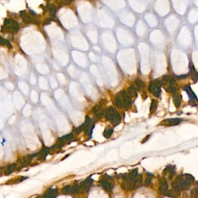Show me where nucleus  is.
Segmentation results:
<instances>
[{
  "label": "nucleus",
  "mask_w": 198,
  "mask_h": 198,
  "mask_svg": "<svg viewBox=\"0 0 198 198\" xmlns=\"http://www.w3.org/2000/svg\"><path fill=\"white\" fill-rule=\"evenodd\" d=\"M177 84L175 83V81L174 79L171 78L170 83H169V90L170 92L174 93L175 92L176 90H177Z\"/></svg>",
  "instance_id": "obj_21"
},
{
  "label": "nucleus",
  "mask_w": 198,
  "mask_h": 198,
  "mask_svg": "<svg viewBox=\"0 0 198 198\" xmlns=\"http://www.w3.org/2000/svg\"><path fill=\"white\" fill-rule=\"evenodd\" d=\"M182 121V119H166L161 122V124L163 126H175L178 125L180 124Z\"/></svg>",
  "instance_id": "obj_6"
},
{
  "label": "nucleus",
  "mask_w": 198,
  "mask_h": 198,
  "mask_svg": "<svg viewBox=\"0 0 198 198\" xmlns=\"http://www.w3.org/2000/svg\"><path fill=\"white\" fill-rule=\"evenodd\" d=\"M83 130H84V124H82L81 126L77 127L75 130V132L77 134H79Z\"/></svg>",
  "instance_id": "obj_34"
},
{
  "label": "nucleus",
  "mask_w": 198,
  "mask_h": 198,
  "mask_svg": "<svg viewBox=\"0 0 198 198\" xmlns=\"http://www.w3.org/2000/svg\"><path fill=\"white\" fill-rule=\"evenodd\" d=\"M81 185H74V186H73V194L74 193H78L80 192L81 189Z\"/></svg>",
  "instance_id": "obj_31"
},
{
  "label": "nucleus",
  "mask_w": 198,
  "mask_h": 198,
  "mask_svg": "<svg viewBox=\"0 0 198 198\" xmlns=\"http://www.w3.org/2000/svg\"><path fill=\"white\" fill-rule=\"evenodd\" d=\"M28 177H22V176H20V177H15L13 179H10L9 180L7 181L5 183L6 185H13V184H16L18 183H21V181H24L25 180H26V179H27Z\"/></svg>",
  "instance_id": "obj_13"
},
{
  "label": "nucleus",
  "mask_w": 198,
  "mask_h": 198,
  "mask_svg": "<svg viewBox=\"0 0 198 198\" xmlns=\"http://www.w3.org/2000/svg\"><path fill=\"white\" fill-rule=\"evenodd\" d=\"M84 124V131L86 134H90V133H92V131L93 130V127H91V124H92V119L87 116L86 117L85 122Z\"/></svg>",
  "instance_id": "obj_8"
},
{
  "label": "nucleus",
  "mask_w": 198,
  "mask_h": 198,
  "mask_svg": "<svg viewBox=\"0 0 198 198\" xmlns=\"http://www.w3.org/2000/svg\"><path fill=\"white\" fill-rule=\"evenodd\" d=\"M127 93L131 97H135L137 95V89L135 87L131 85L128 88Z\"/></svg>",
  "instance_id": "obj_20"
},
{
  "label": "nucleus",
  "mask_w": 198,
  "mask_h": 198,
  "mask_svg": "<svg viewBox=\"0 0 198 198\" xmlns=\"http://www.w3.org/2000/svg\"><path fill=\"white\" fill-rule=\"evenodd\" d=\"M20 15L21 16L22 20H23V21L25 24H29V23H35V24H38L39 23L37 19H35L33 17H31L30 16L27 15L25 11H21L20 12Z\"/></svg>",
  "instance_id": "obj_5"
},
{
  "label": "nucleus",
  "mask_w": 198,
  "mask_h": 198,
  "mask_svg": "<svg viewBox=\"0 0 198 198\" xmlns=\"http://www.w3.org/2000/svg\"><path fill=\"white\" fill-rule=\"evenodd\" d=\"M20 29L19 26L16 21L13 20L11 19H7L4 24V27L3 28L2 31L13 32H17Z\"/></svg>",
  "instance_id": "obj_2"
},
{
  "label": "nucleus",
  "mask_w": 198,
  "mask_h": 198,
  "mask_svg": "<svg viewBox=\"0 0 198 198\" xmlns=\"http://www.w3.org/2000/svg\"><path fill=\"white\" fill-rule=\"evenodd\" d=\"M192 197H198V188H194L191 191Z\"/></svg>",
  "instance_id": "obj_32"
},
{
  "label": "nucleus",
  "mask_w": 198,
  "mask_h": 198,
  "mask_svg": "<svg viewBox=\"0 0 198 198\" xmlns=\"http://www.w3.org/2000/svg\"><path fill=\"white\" fill-rule=\"evenodd\" d=\"M57 195H58V192L56 189L51 188L45 193L43 197L45 198H53V197H56L57 196Z\"/></svg>",
  "instance_id": "obj_14"
},
{
  "label": "nucleus",
  "mask_w": 198,
  "mask_h": 198,
  "mask_svg": "<svg viewBox=\"0 0 198 198\" xmlns=\"http://www.w3.org/2000/svg\"><path fill=\"white\" fill-rule=\"evenodd\" d=\"M51 21H52L51 19H46L45 20L43 21V25H49L51 23Z\"/></svg>",
  "instance_id": "obj_36"
},
{
  "label": "nucleus",
  "mask_w": 198,
  "mask_h": 198,
  "mask_svg": "<svg viewBox=\"0 0 198 198\" xmlns=\"http://www.w3.org/2000/svg\"><path fill=\"white\" fill-rule=\"evenodd\" d=\"M62 192L64 194H73V187L67 185L63 188Z\"/></svg>",
  "instance_id": "obj_26"
},
{
  "label": "nucleus",
  "mask_w": 198,
  "mask_h": 198,
  "mask_svg": "<svg viewBox=\"0 0 198 198\" xmlns=\"http://www.w3.org/2000/svg\"><path fill=\"white\" fill-rule=\"evenodd\" d=\"M93 113L98 117V118H100L104 113L103 109L101 108V107L99 105H96L95 106L93 107Z\"/></svg>",
  "instance_id": "obj_16"
},
{
  "label": "nucleus",
  "mask_w": 198,
  "mask_h": 198,
  "mask_svg": "<svg viewBox=\"0 0 198 198\" xmlns=\"http://www.w3.org/2000/svg\"><path fill=\"white\" fill-rule=\"evenodd\" d=\"M115 105L118 108H122L123 107L122 102L120 95H118L115 98Z\"/></svg>",
  "instance_id": "obj_30"
},
{
  "label": "nucleus",
  "mask_w": 198,
  "mask_h": 198,
  "mask_svg": "<svg viewBox=\"0 0 198 198\" xmlns=\"http://www.w3.org/2000/svg\"><path fill=\"white\" fill-rule=\"evenodd\" d=\"M113 133V128H108L105 130L103 134V136L106 138H109Z\"/></svg>",
  "instance_id": "obj_28"
},
{
  "label": "nucleus",
  "mask_w": 198,
  "mask_h": 198,
  "mask_svg": "<svg viewBox=\"0 0 198 198\" xmlns=\"http://www.w3.org/2000/svg\"><path fill=\"white\" fill-rule=\"evenodd\" d=\"M101 186L108 192L111 191L113 189V184L105 179H103L100 181Z\"/></svg>",
  "instance_id": "obj_12"
},
{
  "label": "nucleus",
  "mask_w": 198,
  "mask_h": 198,
  "mask_svg": "<svg viewBox=\"0 0 198 198\" xmlns=\"http://www.w3.org/2000/svg\"><path fill=\"white\" fill-rule=\"evenodd\" d=\"M0 44L3 46H6L9 48H12V45L8 40H7L0 36Z\"/></svg>",
  "instance_id": "obj_25"
},
{
  "label": "nucleus",
  "mask_w": 198,
  "mask_h": 198,
  "mask_svg": "<svg viewBox=\"0 0 198 198\" xmlns=\"http://www.w3.org/2000/svg\"><path fill=\"white\" fill-rule=\"evenodd\" d=\"M110 122L111 123V124L114 126H116L117 125H118L121 121V117L120 116V115L118 113L115 112V113L114 115V116L112 117V118L111 119V120H109Z\"/></svg>",
  "instance_id": "obj_18"
},
{
  "label": "nucleus",
  "mask_w": 198,
  "mask_h": 198,
  "mask_svg": "<svg viewBox=\"0 0 198 198\" xmlns=\"http://www.w3.org/2000/svg\"><path fill=\"white\" fill-rule=\"evenodd\" d=\"M73 135L72 133H71V134H69L68 135H66V136H63V137L59 138L58 141H59V143L62 144H64V143L70 141L73 138Z\"/></svg>",
  "instance_id": "obj_19"
},
{
  "label": "nucleus",
  "mask_w": 198,
  "mask_h": 198,
  "mask_svg": "<svg viewBox=\"0 0 198 198\" xmlns=\"http://www.w3.org/2000/svg\"><path fill=\"white\" fill-rule=\"evenodd\" d=\"M168 184L166 180L165 179H162L160 181L159 190L161 194H166L168 191Z\"/></svg>",
  "instance_id": "obj_7"
},
{
  "label": "nucleus",
  "mask_w": 198,
  "mask_h": 198,
  "mask_svg": "<svg viewBox=\"0 0 198 198\" xmlns=\"http://www.w3.org/2000/svg\"><path fill=\"white\" fill-rule=\"evenodd\" d=\"M174 103L176 107H179L180 105V103H181V99H180V95L177 94L175 93L174 94Z\"/></svg>",
  "instance_id": "obj_24"
},
{
  "label": "nucleus",
  "mask_w": 198,
  "mask_h": 198,
  "mask_svg": "<svg viewBox=\"0 0 198 198\" xmlns=\"http://www.w3.org/2000/svg\"><path fill=\"white\" fill-rule=\"evenodd\" d=\"M47 1H49V0H47Z\"/></svg>",
  "instance_id": "obj_39"
},
{
  "label": "nucleus",
  "mask_w": 198,
  "mask_h": 198,
  "mask_svg": "<svg viewBox=\"0 0 198 198\" xmlns=\"http://www.w3.org/2000/svg\"><path fill=\"white\" fill-rule=\"evenodd\" d=\"M143 183V176L141 174L137 175L136 177L130 180H126L123 184V188L126 189L133 190L140 187Z\"/></svg>",
  "instance_id": "obj_1"
},
{
  "label": "nucleus",
  "mask_w": 198,
  "mask_h": 198,
  "mask_svg": "<svg viewBox=\"0 0 198 198\" xmlns=\"http://www.w3.org/2000/svg\"><path fill=\"white\" fill-rule=\"evenodd\" d=\"M115 113V109L113 107H109L105 112V116L107 120H110L114 115Z\"/></svg>",
  "instance_id": "obj_15"
},
{
  "label": "nucleus",
  "mask_w": 198,
  "mask_h": 198,
  "mask_svg": "<svg viewBox=\"0 0 198 198\" xmlns=\"http://www.w3.org/2000/svg\"><path fill=\"white\" fill-rule=\"evenodd\" d=\"M47 10H48L49 12L52 15H55L56 9V7H55L53 5L49 4V5H48L47 6Z\"/></svg>",
  "instance_id": "obj_29"
},
{
  "label": "nucleus",
  "mask_w": 198,
  "mask_h": 198,
  "mask_svg": "<svg viewBox=\"0 0 198 198\" xmlns=\"http://www.w3.org/2000/svg\"><path fill=\"white\" fill-rule=\"evenodd\" d=\"M187 76H188V75H182V76H177V77L178 79H183L186 78Z\"/></svg>",
  "instance_id": "obj_37"
},
{
  "label": "nucleus",
  "mask_w": 198,
  "mask_h": 198,
  "mask_svg": "<svg viewBox=\"0 0 198 198\" xmlns=\"http://www.w3.org/2000/svg\"><path fill=\"white\" fill-rule=\"evenodd\" d=\"M120 97L122 102L123 107L125 108L129 107L131 105V97L129 95L128 93L123 91L120 93Z\"/></svg>",
  "instance_id": "obj_4"
},
{
  "label": "nucleus",
  "mask_w": 198,
  "mask_h": 198,
  "mask_svg": "<svg viewBox=\"0 0 198 198\" xmlns=\"http://www.w3.org/2000/svg\"><path fill=\"white\" fill-rule=\"evenodd\" d=\"M18 170H20L19 165L17 163H13L12 164L9 165L7 168L5 169V171H4V174L6 175H9L11 174H12V172H15V171H17Z\"/></svg>",
  "instance_id": "obj_10"
},
{
  "label": "nucleus",
  "mask_w": 198,
  "mask_h": 198,
  "mask_svg": "<svg viewBox=\"0 0 198 198\" xmlns=\"http://www.w3.org/2000/svg\"><path fill=\"white\" fill-rule=\"evenodd\" d=\"M157 107V102L156 100L153 99L151 102V105L150 107V113H153V112H155L156 111Z\"/></svg>",
  "instance_id": "obj_27"
},
{
  "label": "nucleus",
  "mask_w": 198,
  "mask_h": 198,
  "mask_svg": "<svg viewBox=\"0 0 198 198\" xmlns=\"http://www.w3.org/2000/svg\"><path fill=\"white\" fill-rule=\"evenodd\" d=\"M92 184H93V180L91 178L89 177L81 183V187L82 189L86 191H88L91 188Z\"/></svg>",
  "instance_id": "obj_9"
},
{
  "label": "nucleus",
  "mask_w": 198,
  "mask_h": 198,
  "mask_svg": "<svg viewBox=\"0 0 198 198\" xmlns=\"http://www.w3.org/2000/svg\"><path fill=\"white\" fill-rule=\"evenodd\" d=\"M135 85L136 86V88L139 90L144 89V88L145 86V84L144 82L143 81H142L141 79H136L135 80Z\"/></svg>",
  "instance_id": "obj_23"
},
{
  "label": "nucleus",
  "mask_w": 198,
  "mask_h": 198,
  "mask_svg": "<svg viewBox=\"0 0 198 198\" xmlns=\"http://www.w3.org/2000/svg\"><path fill=\"white\" fill-rule=\"evenodd\" d=\"M162 86L161 81L158 80L152 81L148 87V90L154 96L158 97L161 93V87Z\"/></svg>",
  "instance_id": "obj_3"
},
{
  "label": "nucleus",
  "mask_w": 198,
  "mask_h": 198,
  "mask_svg": "<svg viewBox=\"0 0 198 198\" xmlns=\"http://www.w3.org/2000/svg\"><path fill=\"white\" fill-rule=\"evenodd\" d=\"M73 1V0H64V2L66 4H69L71 3Z\"/></svg>",
  "instance_id": "obj_38"
},
{
  "label": "nucleus",
  "mask_w": 198,
  "mask_h": 198,
  "mask_svg": "<svg viewBox=\"0 0 198 198\" xmlns=\"http://www.w3.org/2000/svg\"><path fill=\"white\" fill-rule=\"evenodd\" d=\"M137 169H134L132 170L131 171H130L128 174H127L125 180H130L132 179L135 178L136 176L137 175Z\"/></svg>",
  "instance_id": "obj_22"
},
{
  "label": "nucleus",
  "mask_w": 198,
  "mask_h": 198,
  "mask_svg": "<svg viewBox=\"0 0 198 198\" xmlns=\"http://www.w3.org/2000/svg\"><path fill=\"white\" fill-rule=\"evenodd\" d=\"M187 92V93L189 95V99L191 100V102H194V105H196V102L197 103H198V101H197V99L195 95V94L192 92V91L191 90V88H190V86L189 85H186L185 87H184V89Z\"/></svg>",
  "instance_id": "obj_11"
},
{
  "label": "nucleus",
  "mask_w": 198,
  "mask_h": 198,
  "mask_svg": "<svg viewBox=\"0 0 198 198\" xmlns=\"http://www.w3.org/2000/svg\"><path fill=\"white\" fill-rule=\"evenodd\" d=\"M167 195L169 197H175V192H174L173 190L171 189V190H169L167 193H166Z\"/></svg>",
  "instance_id": "obj_35"
},
{
  "label": "nucleus",
  "mask_w": 198,
  "mask_h": 198,
  "mask_svg": "<svg viewBox=\"0 0 198 198\" xmlns=\"http://www.w3.org/2000/svg\"><path fill=\"white\" fill-rule=\"evenodd\" d=\"M152 177V175H148V176L147 177V178L146 179L145 181V186H149L151 184Z\"/></svg>",
  "instance_id": "obj_33"
},
{
  "label": "nucleus",
  "mask_w": 198,
  "mask_h": 198,
  "mask_svg": "<svg viewBox=\"0 0 198 198\" xmlns=\"http://www.w3.org/2000/svg\"><path fill=\"white\" fill-rule=\"evenodd\" d=\"M49 152V149L48 148H43L38 153V159L42 160H44L47 155L48 154Z\"/></svg>",
  "instance_id": "obj_17"
}]
</instances>
